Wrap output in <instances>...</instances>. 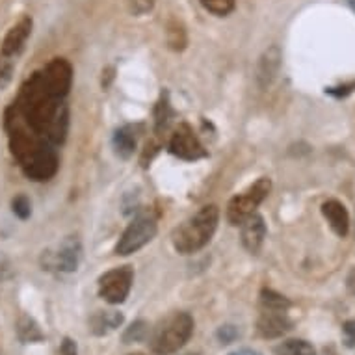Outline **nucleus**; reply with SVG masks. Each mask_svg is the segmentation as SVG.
<instances>
[{
    "label": "nucleus",
    "instance_id": "obj_21",
    "mask_svg": "<svg viewBox=\"0 0 355 355\" xmlns=\"http://www.w3.org/2000/svg\"><path fill=\"white\" fill-rule=\"evenodd\" d=\"M166 35H168L169 49H173V51H182V49L187 47L188 35H187V30H184V26H182L181 23L171 21V23L168 24Z\"/></svg>",
    "mask_w": 355,
    "mask_h": 355
},
{
    "label": "nucleus",
    "instance_id": "obj_17",
    "mask_svg": "<svg viewBox=\"0 0 355 355\" xmlns=\"http://www.w3.org/2000/svg\"><path fill=\"white\" fill-rule=\"evenodd\" d=\"M17 337L21 343L24 344H32V343H41L45 335L41 331L40 324L28 315H21L17 320Z\"/></svg>",
    "mask_w": 355,
    "mask_h": 355
},
{
    "label": "nucleus",
    "instance_id": "obj_4",
    "mask_svg": "<svg viewBox=\"0 0 355 355\" xmlns=\"http://www.w3.org/2000/svg\"><path fill=\"white\" fill-rule=\"evenodd\" d=\"M193 318L188 313H171L151 331L149 346L153 354L173 355L192 338Z\"/></svg>",
    "mask_w": 355,
    "mask_h": 355
},
{
    "label": "nucleus",
    "instance_id": "obj_31",
    "mask_svg": "<svg viewBox=\"0 0 355 355\" xmlns=\"http://www.w3.org/2000/svg\"><path fill=\"white\" fill-rule=\"evenodd\" d=\"M12 275V266L2 253H0V279H8Z\"/></svg>",
    "mask_w": 355,
    "mask_h": 355
},
{
    "label": "nucleus",
    "instance_id": "obj_3",
    "mask_svg": "<svg viewBox=\"0 0 355 355\" xmlns=\"http://www.w3.org/2000/svg\"><path fill=\"white\" fill-rule=\"evenodd\" d=\"M218 221H220V210L216 205H207L198 210L182 225L175 229L171 236L175 251L181 255H192L203 250L214 236Z\"/></svg>",
    "mask_w": 355,
    "mask_h": 355
},
{
    "label": "nucleus",
    "instance_id": "obj_14",
    "mask_svg": "<svg viewBox=\"0 0 355 355\" xmlns=\"http://www.w3.org/2000/svg\"><path fill=\"white\" fill-rule=\"evenodd\" d=\"M279 67L281 51L277 45H272V47L264 51V54L259 60V65H257V82H259V86H272V82L275 80V76L279 73Z\"/></svg>",
    "mask_w": 355,
    "mask_h": 355
},
{
    "label": "nucleus",
    "instance_id": "obj_28",
    "mask_svg": "<svg viewBox=\"0 0 355 355\" xmlns=\"http://www.w3.org/2000/svg\"><path fill=\"white\" fill-rule=\"evenodd\" d=\"M12 62L2 56V60H0V87H6L8 84H10V80H12Z\"/></svg>",
    "mask_w": 355,
    "mask_h": 355
},
{
    "label": "nucleus",
    "instance_id": "obj_1",
    "mask_svg": "<svg viewBox=\"0 0 355 355\" xmlns=\"http://www.w3.org/2000/svg\"><path fill=\"white\" fill-rule=\"evenodd\" d=\"M15 110L35 135L51 141L53 146L64 144L69 127V108L65 99L56 97L49 89L41 71L34 73L23 84Z\"/></svg>",
    "mask_w": 355,
    "mask_h": 355
},
{
    "label": "nucleus",
    "instance_id": "obj_26",
    "mask_svg": "<svg viewBox=\"0 0 355 355\" xmlns=\"http://www.w3.org/2000/svg\"><path fill=\"white\" fill-rule=\"evenodd\" d=\"M157 0H128V10L135 15H146L155 8Z\"/></svg>",
    "mask_w": 355,
    "mask_h": 355
},
{
    "label": "nucleus",
    "instance_id": "obj_32",
    "mask_svg": "<svg viewBox=\"0 0 355 355\" xmlns=\"http://www.w3.org/2000/svg\"><path fill=\"white\" fill-rule=\"evenodd\" d=\"M229 355H262V354H261V352H257V349L240 348V349H234V352H231Z\"/></svg>",
    "mask_w": 355,
    "mask_h": 355
},
{
    "label": "nucleus",
    "instance_id": "obj_5",
    "mask_svg": "<svg viewBox=\"0 0 355 355\" xmlns=\"http://www.w3.org/2000/svg\"><path fill=\"white\" fill-rule=\"evenodd\" d=\"M158 225L157 218L153 212H141L128 223L125 233L116 245V253L121 257L132 255L136 251H140L144 245H147L155 236H157Z\"/></svg>",
    "mask_w": 355,
    "mask_h": 355
},
{
    "label": "nucleus",
    "instance_id": "obj_34",
    "mask_svg": "<svg viewBox=\"0 0 355 355\" xmlns=\"http://www.w3.org/2000/svg\"><path fill=\"white\" fill-rule=\"evenodd\" d=\"M348 2H349V6H352V10L355 12V0H348Z\"/></svg>",
    "mask_w": 355,
    "mask_h": 355
},
{
    "label": "nucleus",
    "instance_id": "obj_24",
    "mask_svg": "<svg viewBox=\"0 0 355 355\" xmlns=\"http://www.w3.org/2000/svg\"><path fill=\"white\" fill-rule=\"evenodd\" d=\"M292 303L283 294L272 291V288H262L261 292V307L272 309H291Z\"/></svg>",
    "mask_w": 355,
    "mask_h": 355
},
{
    "label": "nucleus",
    "instance_id": "obj_29",
    "mask_svg": "<svg viewBox=\"0 0 355 355\" xmlns=\"http://www.w3.org/2000/svg\"><path fill=\"white\" fill-rule=\"evenodd\" d=\"M343 333H344V340H346V344H348L349 348L355 349V320L346 322L343 327Z\"/></svg>",
    "mask_w": 355,
    "mask_h": 355
},
{
    "label": "nucleus",
    "instance_id": "obj_16",
    "mask_svg": "<svg viewBox=\"0 0 355 355\" xmlns=\"http://www.w3.org/2000/svg\"><path fill=\"white\" fill-rule=\"evenodd\" d=\"M125 316L117 311H97L92 318H89V331L97 335V337H105L116 331L117 327L121 326Z\"/></svg>",
    "mask_w": 355,
    "mask_h": 355
},
{
    "label": "nucleus",
    "instance_id": "obj_12",
    "mask_svg": "<svg viewBox=\"0 0 355 355\" xmlns=\"http://www.w3.org/2000/svg\"><path fill=\"white\" fill-rule=\"evenodd\" d=\"M242 244L250 253L257 255L261 251L264 239H266V223L259 212L251 214L248 220L242 221Z\"/></svg>",
    "mask_w": 355,
    "mask_h": 355
},
{
    "label": "nucleus",
    "instance_id": "obj_18",
    "mask_svg": "<svg viewBox=\"0 0 355 355\" xmlns=\"http://www.w3.org/2000/svg\"><path fill=\"white\" fill-rule=\"evenodd\" d=\"M114 149H116L117 157L130 158L135 155L136 149V132L132 127H121L117 128L114 135Z\"/></svg>",
    "mask_w": 355,
    "mask_h": 355
},
{
    "label": "nucleus",
    "instance_id": "obj_15",
    "mask_svg": "<svg viewBox=\"0 0 355 355\" xmlns=\"http://www.w3.org/2000/svg\"><path fill=\"white\" fill-rule=\"evenodd\" d=\"M322 214L326 216L327 223L331 225V229L338 236H346L348 234L349 218L348 212H346V207L340 201H337V199L326 201V203L322 205Z\"/></svg>",
    "mask_w": 355,
    "mask_h": 355
},
{
    "label": "nucleus",
    "instance_id": "obj_10",
    "mask_svg": "<svg viewBox=\"0 0 355 355\" xmlns=\"http://www.w3.org/2000/svg\"><path fill=\"white\" fill-rule=\"evenodd\" d=\"M41 76L56 97L65 99L69 95V89L73 86V67L67 60L54 58L53 62H49L47 67L41 69Z\"/></svg>",
    "mask_w": 355,
    "mask_h": 355
},
{
    "label": "nucleus",
    "instance_id": "obj_20",
    "mask_svg": "<svg viewBox=\"0 0 355 355\" xmlns=\"http://www.w3.org/2000/svg\"><path fill=\"white\" fill-rule=\"evenodd\" d=\"M171 117H173V110H171L168 94H166L162 95V99H160V103L155 108V132L157 135H162L164 130H168Z\"/></svg>",
    "mask_w": 355,
    "mask_h": 355
},
{
    "label": "nucleus",
    "instance_id": "obj_30",
    "mask_svg": "<svg viewBox=\"0 0 355 355\" xmlns=\"http://www.w3.org/2000/svg\"><path fill=\"white\" fill-rule=\"evenodd\" d=\"M62 355H78V346L73 338L65 337L64 343H62V349H60Z\"/></svg>",
    "mask_w": 355,
    "mask_h": 355
},
{
    "label": "nucleus",
    "instance_id": "obj_25",
    "mask_svg": "<svg viewBox=\"0 0 355 355\" xmlns=\"http://www.w3.org/2000/svg\"><path fill=\"white\" fill-rule=\"evenodd\" d=\"M13 214L21 218V220H26L30 214H32V205H30L28 198L26 196H17V198L12 201Z\"/></svg>",
    "mask_w": 355,
    "mask_h": 355
},
{
    "label": "nucleus",
    "instance_id": "obj_13",
    "mask_svg": "<svg viewBox=\"0 0 355 355\" xmlns=\"http://www.w3.org/2000/svg\"><path fill=\"white\" fill-rule=\"evenodd\" d=\"M30 32H32V19L23 17L13 28H10V32L6 34L4 41H2L0 54H2L4 58H12V56L21 53L24 47V43H26V40L30 37Z\"/></svg>",
    "mask_w": 355,
    "mask_h": 355
},
{
    "label": "nucleus",
    "instance_id": "obj_6",
    "mask_svg": "<svg viewBox=\"0 0 355 355\" xmlns=\"http://www.w3.org/2000/svg\"><path fill=\"white\" fill-rule=\"evenodd\" d=\"M272 181L268 177H261L255 184H251L245 192L234 196L227 205V220L231 225H242L251 214H255L259 205L270 196Z\"/></svg>",
    "mask_w": 355,
    "mask_h": 355
},
{
    "label": "nucleus",
    "instance_id": "obj_8",
    "mask_svg": "<svg viewBox=\"0 0 355 355\" xmlns=\"http://www.w3.org/2000/svg\"><path fill=\"white\" fill-rule=\"evenodd\" d=\"M135 283V270L130 266H119L99 277V296L110 305H119L128 297Z\"/></svg>",
    "mask_w": 355,
    "mask_h": 355
},
{
    "label": "nucleus",
    "instance_id": "obj_23",
    "mask_svg": "<svg viewBox=\"0 0 355 355\" xmlns=\"http://www.w3.org/2000/svg\"><path fill=\"white\" fill-rule=\"evenodd\" d=\"M147 335H149V324L146 320H136L135 324H130V327H127V331L123 333V343H141V340H146Z\"/></svg>",
    "mask_w": 355,
    "mask_h": 355
},
{
    "label": "nucleus",
    "instance_id": "obj_36",
    "mask_svg": "<svg viewBox=\"0 0 355 355\" xmlns=\"http://www.w3.org/2000/svg\"><path fill=\"white\" fill-rule=\"evenodd\" d=\"M132 355H140V354H132Z\"/></svg>",
    "mask_w": 355,
    "mask_h": 355
},
{
    "label": "nucleus",
    "instance_id": "obj_7",
    "mask_svg": "<svg viewBox=\"0 0 355 355\" xmlns=\"http://www.w3.org/2000/svg\"><path fill=\"white\" fill-rule=\"evenodd\" d=\"M82 259V245L80 240L76 236H67V239L58 244L53 250L43 251L41 255V266L49 272H62L69 274L78 268Z\"/></svg>",
    "mask_w": 355,
    "mask_h": 355
},
{
    "label": "nucleus",
    "instance_id": "obj_22",
    "mask_svg": "<svg viewBox=\"0 0 355 355\" xmlns=\"http://www.w3.org/2000/svg\"><path fill=\"white\" fill-rule=\"evenodd\" d=\"M201 6L216 17H227L229 13L234 12L236 2L234 0H199Z\"/></svg>",
    "mask_w": 355,
    "mask_h": 355
},
{
    "label": "nucleus",
    "instance_id": "obj_27",
    "mask_svg": "<svg viewBox=\"0 0 355 355\" xmlns=\"http://www.w3.org/2000/svg\"><path fill=\"white\" fill-rule=\"evenodd\" d=\"M216 337H218V340H220L221 344H231L236 340V337H239V329L234 326H231V324H227V326H221L218 331H216Z\"/></svg>",
    "mask_w": 355,
    "mask_h": 355
},
{
    "label": "nucleus",
    "instance_id": "obj_35",
    "mask_svg": "<svg viewBox=\"0 0 355 355\" xmlns=\"http://www.w3.org/2000/svg\"><path fill=\"white\" fill-rule=\"evenodd\" d=\"M188 355H198V354H188Z\"/></svg>",
    "mask_w": 355,
    "mask_h": 355
},
{
    "label": "nucleus",
    "instance_id": "obj_9",
    "mask_svg": "<svg viewBox=\"0 0 355 355\" xmlns=\"http://www.w3.org/2000/svg\"><path fill=\"white\" fill-rule=\"evenodd\" d=\"M169 151L175 157H179L181 160H188V162H196L199 158L207 157L203 144L199 141V138L188 123H181L173 130V135L169 138Z\"/></svg>",
    "mask_w": 355,
    "mask_h": 355
},
{
    "label": "nucleus",
    "instance_id": "obj_2",
    "mask_svg": "<svg viewBox=\"0 0 355 355\" xmlns=\"http://www.w3.org/2000/svg\"><path fill=\"white\" fill-rule=\"evenodd\" d=\"M6 119L12 153L24 175L37 182L53 179L58 171V155L54 151L53 144L26 127L15 106L8 112Z\"/></svg>",
    "mask_w": 355,
    "mask_h": 355
},
{
    "label": "nucleus",
    "instance_id": "obj_11",
    "mask_svg": "<svg viewBox=\"0 0 355 355\" xmlns=\"http://www.w3.org/2000/svg\"><path fill=\"white\" fill-rule=\"evenodd\" d=\"M257 329L264 338L283 337L292 329V320L288 309L261 307V316L257 322Z\"/></svg>",
    "mask_w": 355,
    "mask_h": 355
},
{
    "label": "nucleus",
    "instance_id": "obj_19",
    "mask_svg": "<svg viewBox=\"0 0 355 355\" xmlns=\"http://www.w3.org/2000/svg\"><path fill=\"white\" fill-rule=\"evenodd\" d=\"M275 355H316L315 346L303 338H288L274 348Z\"/></svg>",
    "mask_w": 355,
    "mask_h": 355
},
{
    "label": "nucleus",
    "instance_id": "obj_33",
    "mask_svg": "<svg viewBox=\"0 0 355 355\" xmlns=\"http://www.w3.org/2000/svg\"><path fill=\"white\" fill-rule=\"evenodd\" d=\"M346 285H348V291L352 292V294H355V268L349 272L348 283H346Z\"/></svg>",
    "mask_w": 355,
    "mask_h": 355
}]
</instances>
